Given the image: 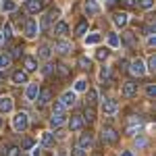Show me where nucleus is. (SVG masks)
<instances>
[{
	"label": "nucleus",
	"instance_id": "obj_7",
	"mask_svg": "<svg viewBox=\"0 0 156 156\" xmlns=\"http://www.w3.org/2000/svg\"><path fill=\"white\" fill-rule=\"evenodd\" d=\"M25 9L29 12H40L42 11V2H40V0H27V2H25Z\"/></svg>",
	"mask_w": 156,
	"mask_h": 156
},
{
	"label": "nucleus",
	"instance_id": "obj_9",
	"mask_svg": "<svg viewBox=\"0 0 156 156\" xmlns=\"http://www.w3.org/2000/svg\"><path fill=\"white\" fill-rule=\"evenodd\" d=\"M37 34V25L34 21H25V36L27 37H34Z\"/></svg>",
	"mask_w": 156,
	"mask_h": 156
},
{
	"label": "nucleus",
	"instance_id": "obj_37",
	"mask_svg": "<svg viewBox=\"0 0 156 156\" xmlns=\"http://www.w3.org/2000/svg\"><path fill=\"white\" fill-rule=\"evenodd\" d=\"M58 75H60V77H67V75H69V69H67V65H58Z\"/></svg>",
	"mask_w": 156,
	"mask_h": 156
},
{
	"label": "nucleus",
	"instance_id": "obj_46",
	"mask_svg": "<svg viewBox=\"0 0 156 156\" xmlns=\"http://www.w3.org/2000/svg\"><path fill=\"white\" fill-rule=\"evenodd\" d=\"M54 110H56V112H62V110H65V106H62L60 102H54Z\"/></svg>",
	"mask_w": 156,
	"mask_h": 156
},
{
	"label": "nucleus",
	"instance_id": "obj_31",
	"mask_svg": "<svg viewBox=\"0 0 156 156\" xmlns=\"http://www.w3.org/2000/svg\"><path fill=\"white\" fill-rule=\"evenodd\" d=\"M154 29H156V27H154V21H150V23L144 27V34H146V36H152V34H154Z\"/></svg>",
	"mask_w": 156,
	"mask_h": 156
},
{
	"label": "nucleus",
	"instance_id": "obj_41",
	"mask_svg": "<svg viewBox=\"0 0 156 156\" xmlns=\"http://www.w3.org/2000/svg\"><path fill=\"white\" fill-rule=\"evenodd\" d=\"M146 92H148V96H150V98H154L156 96V85H148V90H146Z\"/></svg>",
	"mask_w": 156,
	"mask_h": 156
},
{
	"label": "nucleus",
	"instance_id": "obj_36",
	"mask_svg": "<svg viewBox=\"0 0 156 156\" xmlns=\"http://www.w3.org/2000/svg\"><path fill=\"white\" fill-rule=\"evenodd\" d=\"M9 65H11V56H0V67L2 69H6Z\"/></svg>",
	"mask_w": 156,
	"mask_h": 156
},
{
	"label": "nucleus",
	"instance_id": "obj_19",
	"mask_svg": "<svg viewBox=\"0 0 156 156\" xmlns=\"http://www.w3.org/2000/svg\"><path fill=\"white\" fill-rule=\"evenodd\" d=\"M94 119H96L94 108H92V106H85V110H83V121H94Z\"/></svg>",
	"mask_w": 156,
	"mask_h": 156
},
{
	"label": "nucleus",
	"instance_id": "obj_3",
	"mask_svg": "<svg viewBox=\"0 0 156 156\" xmlns=\"http://www.w3.org/2000/svg\"><path fill=\"white\" fill-rule=\"evenodd\" d=\"M129 69H131V73H133V75H137V77H140V75H144V73H146V67H144V62H142L140 58H137V60H133V62H131V67H129Z\"/></svg>",
	"mask_w": 156,
	"mask_h": 156
},
{
	"label": "nucleus",
	"instance_id": "obj_17",
	"mask_svg": "<svg viewBox=\"0 0 156 156\" xmlns=\"http://www.w3.org/2000/svg\"><path fill=\"white\" fill-rule=\"evenodd\" d=\"M115 23L123 27V25H127V15L125 12H115Z\"/></svg>",
	"mask_w": 156,
	"mask_h": 156
},
{
	"label": "nucleus",
	"instance_id": "obj_21",
	"mask_svg": "<svg viewBox=\"0 0 156 156\" xmlns=\"http://www.w3.org/2000/svg\"><path fill=\"white\" fill-rule=\"evenodd\" d=\"M25 69L27 71H36V58H31V56H25Z\"/></svg>",
	"mask_w": 156,
	"mask_h": 156
},
{
	"label": "nucleus",
	"instance_id": "obj_15",
	"mask_svg": "<svg viewBox=\"0 0 156 156\" xmlns=\"http://www.w3.org/2000/svg\"><path fill=\"white\" fill-rule=\"evenodd\" d=\"M50 98H52V92H50V90H42V92H40V104H42V106L48 104Z\"/></svg>",
	"mask_w": 156,
	"mask_h": 156
},
{
	"label": "nucleus",
	"instance_id": "obj_25",
	"mask_svg": "<svg viewBox=\"0 0 156 156\" xmlns=\"http://www.w3.org/2000/svg\"><path fill=\"white\" fill-rule=\"evenodd\" d=\"M79 146H81V148L92 146V135H90V133H83V135H81V140H79Z\"/></svg>",
	"mask_w": 156,
	"mask_h": 156
},
{
	"label": "nucleus",
	"instance_id": "obj_33",
	"mask_svg": "<svg viewBox=\"0 0 156 156\" xmlns=\"http://www.w3.org/2000/svg\"><path fill=\"white\" fill-rule=\"evenodd\" d=\"M50 56V48L48 46H42V48H40V58H48Z\"/></svg>",
	"mask_w": 156,
	"mask_h": 156
},
{
	"label": "nucleus",
	"instance_id": "obj_39",
	"mask_svg": "<svg viewBox=\"0 0 156 156\" xmlns=\"http://www.w3.org/2000/svg\"><path fill=\"white\" fill-rule=\"evenodd\" d=\"M148 69H150L152 73L156 71V58H154V56H150V60H148Z\"/></svg>",
	"mask_w": 156,
	"mask_h": 156
},
{
	"label": "nucleus",
	"instance_id": "obj_23",
	"mask_svg": "<svg viewBox=\"0 0 156 156\" xmlns=\"http://www.w3.org/2000/svg\"><path fill=\"white\" fill-rule=\"evenodd\" d=\"M87 29V21H79V25L75 27V36H83Z\"/></svg>",
	"mask_w": 156,
	"mask_h": 156
},
{
	"label": "nucleus",
	"instance_id": "obj_38",
	"mask_svg": "<svg viewBox=\"0 0 156 156\" xmlns=\"http://www.w3.org/2000/svg\"><path fill=\"white\" fill-rule=\"evenodd\" d=\"M152 4H154V0H140V6L142 9H152Z\"/></svg>",
	"mask_w": 156,
	"mask_h": 156
},
{
	"label": "nucleus",
	"instance_id": "obj_6",
	"mask_svg": "<svg viewBox=\"0 0 156 156\" xmlns=\"http://www.w3.org/2000/svg\"><path fill=\"white\" fill-rule=\"evenodd\" d=\"M83 11L87 12V15H96V12L100 11V6L96 4V0H85V4H83Z\"/></svg>",
	"mask_w": 156,
	"mask_h": 156
},
{
	"label": "nucleus",
	"instance_id": "obj_49",
	"mask_svg": "<svg viewBox=\"0 0 156 156\" xmlns=\"http://www.w3.org/2000/svg\"><path fill=\"white\" fill-rule=\"evenodd\" d=\"M121 156H133V154H131V152H123Z\"/></svg>",
	"mask_w": 156,
	"mask_h": 156
},
{
	"label": "nucleus",
	"instance_id": "obj_52",
	"mask_svg": "<svg viewBox=\"0 0 156 156\" xmlns=\"http://www.w3.org/2000/svg\"><path fill=\"white\" fill-rule=\"evenodd\" d=\"M0 125H2V119H0Z\"/></svg>",
	"mask_w": 156,
	"mask_h": 156
},
{
	"label": "nucleus",
	"instance_id": "obj_11",
	"mask_svg": "<svg viewBox=\"0 0 156 156\" xmlns=\"http://www.w3.org/2000/svg\"><path fill=\"white\" fill-rule=\"evenodd\" d=\"M12 81H15V83H25V81H27V73L25 71H15L12 73Z\"/></svg>",
	"mask_w": 156,
	"mask_h": 156
},
{
	"label": "nucleus",
	"instance_id": "obj_43",
	"mask_svg": "<svg viewBox=\"0 0 156 156\" xmlns=\"http://www.w3.org/2000/svg\"><path fill=\"white\" fill-rule=\"evenodd\" d=\"M31 146H34V140H25L23 142V150H29Z\"/></svg>",
	"mask_w": 156,
	"mask_h": 156
},
{
	"label": "nucleus",
	"instance_id": "obj_12",
	"mask_svg": "<svg viewBox=\"0 0 156 156\" xmlns=\"http://www.w3.org/2000/svg\"><path fill=\"white\" fill-rule=\"evenodd\" d=\"M12 110V100L11 98H2L0 100V112H9Z\"/></svg>",
	"mask_w": 156,
	"mask_h": 156
},
{
	"label": "nucleus",
	"instance_id": "obj_14",
	"mask_svg": "<svg viewBox=\"0 0 156 156\" xmlns=\"http://www.w3.org/2000/svg\"><path fill=\"white\" fill-rule=\"evenodd\" d=\"M54 48L58 50V52H62V54H67V52H71V44L69 42H56Z\"/></svg>",
	"mask_w": 156,
	"mask_h": 156
},
{
	"label": "nucleus",
	"instance_id": "obj_50",
	"mask_svg": "<svg viewBox=\"0 0 156 156\" xmlns=\"http://www.w3.org/2000/svg\"><path fill=\"white\" fill-rule=\"evenodd\" d=\"M115 2H117V0H108V4H110V6H112V4H115Z\"/></svg>",
	"mask_w": 156,
	"mask_h": 156
},
{
	"label": "nucleus",
	"instance_id": "obj_8",
	"mask_svg": "<svg viewBox=\"0 0 156 156\" xmlns=\"http://www.w3.org/2000/svg\"><path fill=\"white\" fill-rule=\"evenodd\" d=\"M60 104H62V106H73V104H75V94H73V92H65L62 98H60Z\"/></svg>",
	"mask_w": 156,
	"mask_h": 156
},
{
	"label": "nucleus",
	"instance_id": "obj_51",
	"mask_svg": "<svg viewBox=\"0 0 156 156\" xmlns=\"http://www.w3.org/2000/svg\"><path fill=\"white\" fill-rule=\"evenodd\" d=\"M0 44H2V36H0Z\"/></svg>",
	"mask_w": 156,
	"mask_h": 156
},
{
	"label": "nucleus",
	"instance_id": "obj_10",
	"mask_svg": "<svg viewBox=\"0 0 156 156\" xmlns=\"http://www.w3.org/2000/svg\"><path fill=\"white\" fill-rule=\"evenodd\" d=\"M104 112L106 115H115L117 112V102L115 100H104Z\"/></svg>",
	"mask_w": 156,
	"mask_h": 156
},
{
	"label": "nucleus",
	"instance_id": "obj_35",
	"mask_svg": "<svg viewBox=\"0 0 156 156\" xmlns=\"http://www.w3.org/2000/svg\"><path fill=\"white\" fill-rule=\"evenodd\" d=\"M100 77H102L104 81H108V79H110V69H108V67H104V69L100 71Z\"/></svg>",
	"mask_w": 156,
	"mask_h": 156
},
{
	"label": "nucleus",
	"instance_id": "obj_20",
	"mask_svg": "<svg viewBox=\"0 0 156 156\" xmlns=\"http://www.w3.org/2000/svg\"><path fill=\"white\" fill-rule=\"evenodd\" d=\"M42 144L44 146H54V135H52V133H44V135H42Z\"/></svg>",
	"mask_w": 156,
	"mask_h": 156
},
{
	"label": "nucleus",
	"instance_id": "obj_30",
	"mask_svg": "<svg viewBox=\"0 0 156 156\" xmlns=\"http://www.w3.org/2000/svg\"><path fill=\"white\" fill-rule=\"evenodd\" d=\"M2 9H4V11H15V2H12V0H4V2H2Z\"/></svg>",
	"mask_w": 156,
	"mask_h": 156
},
{
	"label": "nucleus",
	"instance_id": "obj_18",
	"mask_svg": "<svg viewBox=\"0 0 156 156\" xmlns=\"http://www.w3.org/2000/svg\"><path fill=\"white\" fill-rule=\"evenodd\" d=\"M123 40H125V44H127L129 48H133V46H135V40H133V31H125V34H123Z\"/></svg>",
	"mask_w": 156,
	"mask_h": 156
},
{
	"label": "nucleus",
	"instance_id": "obj_40",
	"mask_svg": "<svg viewBox=\"0 0 156 156\" xmlns=\"http://www.w3.org/2000/svg\"><path fill=\"white\" fill-rule=\"evenodd\" d=\"M75 90H77V92H83V90H85V81H83V79H79V81L75 83Z\"/></svg>",
	"mask_w": 156,
	"mask_h": 156
},
{
	"label": "nucleus",
	"instance_id": "obj_24",
	"mask_svg": "<svg viewBox=\"0 0 156 156\" xmlns=\"http://www.w3.org/2000/svg\"><path fill=\"white\" fill-rule=\"evenodd\" d=\"M37 92H40V90H37V85L31 83L29 87H27V98H29V100H34V98L37 96Z\"/></svg>",
	"mask_w": 156,
	"mask_h": 156
},
{
	"label": "nucleus",
	"instance_id": "obj_45",
	"mask_svg": "<svg viewBox=\"0 0 156 156\" xmlns=\"http://www.w3.org/2000/svg\"><path fill=\"white\" fill-rule=\"evenodd\" d=\"M11 36H12V34H11V25L6 23V25H4V37H11Z\"/></svg>",
	"mask_w": 156,
	"mask_h": 156
},
{
	"label": "nucleus",
	"instance_id": "obj_44",
	"mask_svg": "<svg viewBox=\"0 0 156 156\" xmlns=\"http://www.w3.org/2000/svg\"><path fill=\"white\" fill-rule=\"evenodd\" d=\"M125 6H129V9L137 6V0H125Z\"/></svg>",
	"mask_w": 156,
	"mask_h": 156
},
{
	"label": "nucleus",
	"instance_id": "obj_27",
	"mask_svg": "<svg viewBox=\"0 0 156 156\" xmlns=\"http://www.w3.org/2000/svg\"><path fill=\"white\" fill-rule=\"evenodd\" d=\"M4 156H21V148H17V146H11V148L4 152Z\"/></svg>",
	"mask_w": 156,
	"mask_h": 156
},
{
	"label": "nucleus",
	"instance_id": "obj_22",
	"mask_svg": "<svg viewBox=\"0 0 156 156\" xmlns=\"http://www.w3.org/2000/svg\"><path fill=\"white\" fill-rule=\"evenodd\" d=\"M142 127V119H133L131 125L127 127V133H135V129H140Z\"/></svg>",
	"mask_w": 156,
	"mask_h": 156
},
{
	"label": "nucleus",
	"instance_id": "obj_1",
	"mask_svg": "<svg viewBox=\"0 0 156 156\" xmlns=\"http://www.w3.org/2000/svg\"><path fill=\"white\" fill-rule=\"evenodd\" d=\"M119 140V133L115 131L112 127H104L102 129V142H106V144H115Z\"/></svg>",
	"mask_w": 156,
	"mask_h": 156
},
{
	"label": "nucleus",
	"instance_id": "obj_28",
	"mask_svg": "<svg viewBox=\"0 0 156 156\" xmlns=\"http://www.w3.org/2000/svg\"><path fill=\"white\" fill-rule=\"evenodd\" d=\"M77 62H79V67H81V69H90V67H92V60L85 58V56H79Z\"/></svg>",
	"mask_w": 156,
	"mask_h": 156
},
{
	"label": "nucleus",
	"instance_id": "obj_32",
	"mask_svg": "<svg viewBox=\"0 0 156 156\" xmlns=\"http://www.w3.org/2000/svg\"><path fill=\"white\" fill-rule=\"evenodd\" d=\"M71 156H85L83 148H81V146H75V148L71 150Z\"/></svg>",
	"mask_w": 156,
	"mask_h": 156
},
{
	"label": "nucleus",
	"instance_id": "obj_34",
	"mask_svg": "<svg viewBox=\"0 0 156 156\" xmlns=\"http://www.w3.org/2000/svg\"><path fill=\"white\" fill-rule=\"evenodd\" d=\"M108 44H110V46H119V37H117V34H110V36H108Z\"/></svg>",
	"mask_w": 156,
	"mask_h": 156
},
{
	"label": "nucleus",
	"instance_id": "obj_16",
	"mask_svg": "<svg viewBox=\"0 0 156 156\" xmlns=\"http://www.w3.org/2000/svg\"><path fill=\"white\" fill-rule=\"evenodd\" d=\"M62 123H65V117H62L60 112H56V115H52V119H50V125H52V127H60Z\"/></svg>",
	"mask_w": 156,
	"mask_h": 156
},
{
	"label": "nucleus",
	"instance_id": "obj_42",
	"mask_svg": "<svg viewBox=\"0 0 156 156\" xmlns=\"http://www.w3.org/2000/svg\"><path fill=\"white\" fill-rule=\"evenodd\" d=\"M96 56H98V58H106V56H108V50H106V48L98 50V54H96Z\"/></svg>",
	"mask_w": 156,
	"mask_h": 156
},
{
	"label": "nucleus",
	"instance_id": "obj_4",
	"mask_svg": "<svg viewBox=\"0 0 156 156\" xmlns=\"http://www.w3.org/2000/svg\"><path fill=\"white\" fill-rule=\"evenodd\" d=\"M135 90H137V83H133V81H125V83H123V96L131 98L133 94H135Z\"/></svg>",
	"mask_w": 156,
	"mask_h": 156
},
{
	"label": "nucleus",
	"instance_id": "obj_48",
	"mask_svg": "<svg viewBox=\"0 0 156 156\" xmlns=\"http://www.w3.org/2000/svg\"><path fill=\"white\" fill-rule=\"evenodd\" d=\"M19 54H21V48H19V46H17V48H12V56H15V58H17Z\"/></svg>",
	"mask_w": 156,
	"mask_h": 156
},
{
	"label": "nucleus",
	"instance_id": "obj_5",
	"mask_svg": "<svg viewBox=\"0 0 156 156\" xmlns=\"http://www.w3.org/2000/svg\"><path fill=\"white\" fill-rule=\"evenodd\" d=\"M69 127H71L73 131H79V129L83 127V119H81V115H75V117H71V121H69Z\"/></svg>",
	"mask_w": 156,
	"mask_h": 156
},
{
	"label": "nucleus",
	"instance_id": "obj_2",
	"mask_svg": "<svg viewBox=\"0 0 156 156\" xmlns=\"http://www.w3.org/2000/svg\"><path fill=\"white\" fill-rule=\"evenodd\" d=\"M12 125H15L17 131H23L25 127H27V115H25V112H17V117H15V121H12Z\"/></svg>",
	"mask_w": 156,
	"mask_h": 156
},
{
	"label": "nucleus",
	"instance_id": "obj_13",
	"mask_svg": "<svg viewBox=\"0 0 156 156\" xmlns=\"http://www.w3.org/2000/svg\"><path fill=\"white\" fill-rule=\"evenodd\" d=\"M67 31H69V25L65 23V21H60V23L54 27V34H56V36H67Z\"/></svg>",
	"mask_w": 156,
	"mask_h": 156
},
{
	"label": "nucleus",
	"instance_id": "obj_26",
	"mask_svg": "<svg viewBox=\"0 0 156 156\" xmlns=\"http://www.w3.org/2000/svg\"><path fill=\"white\" fill-rule=\"evenodd\" d=\"M96 100H98L96 90H90V92H87V104H90V106H94V104H96Z\"/></svg>",
	"mask_w": 156,
	"mask_h": 156
},
{
	"label": "nucleus",
	"instance_id": "obj_29",
	"mask_svg": "<svg viewBox=\"0 0 156 156\" xmlns=\"http://www.w3.org/2000/svg\"><path fill=\"white\" fill-rule=\"evenodd\" d=\"M98 42H100V36L98 34H92V36L85 37V44H98Z\"/></svg>",
	"mask_w": 156,
	"mask_h": 156
},
{
	"label": "nucleus",
	"instance_id": "obj_47",
	"mask_svg": "<svg viewBox=\"0 0 156 156\" xmlns=\"http://www.w3.org/2000/svg\"><path fill=\"white\" fill-rule=\"evenodd\" d=\"M135 146H140V148H144V146H146V140H144V137H140V140H135Z\"/></svg>",
	"mask_w": 156,
	"mask_h": 156
}]
</instances>
